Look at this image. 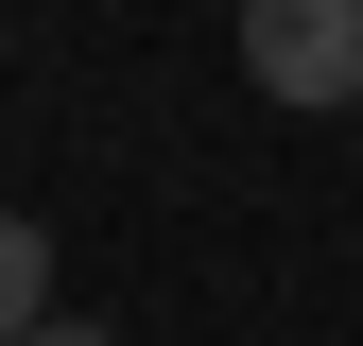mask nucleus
Here are the masks:
<instances>
[{
    "instance_id": "1",
    "label": "nucleus",
    "mask_w": 363,
    "mask_h": 346,
    "mask_svg": "<svg viewBox=\"0 0 363 346\" xmlns=\"http://www.w3.org/2000/svg\"><path fill=\"white\" fill-rule=\"evenodd\" d=\"M242 86L294 121L363 104V0H242Z\"/></svg>"
},
{
    "instance_id": "2",
    "label": "nucleus",
    "mask_w": 363,
    "mask_h": 346,
    "mask_svg": "<svg viewBox=\"0 0 363 346\" xmlns=\"http://www.w3.org/2000/svg\"><path fill=\"white\" fill-rule=\"evenodd\" d=\"M35 312H52V225H18V208H0V346H18Z\"/></svg>"
},
{
    "instance_id": "3",
    "label": "nucleus",
    "mask_w": 363,
    "mask_h": 346,
    "mask_svg": "<svg viewBox=\"0 0 363 346\" xmlns=\"http://www.w3.org/2000/svg\"><path fill=\"white\" fill-rule=\"evenodd\" d=\"M18 346H104V329H86V312H35V329H18Z\"/></svg>"
}]
</instances>
